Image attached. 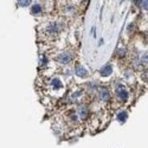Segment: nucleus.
Masks as SVG:
<instances>
[{"mask_svg":"<svg viewBox=\"0 0 148 148\" xmlns=\"http://www.w3.org/2000/svg\"><path fill=\"white\" fill-rule=\"evenodd\" d=\"M18 4L20 6H27V5H30V1H19Z\"/></svg>","mask_w":148,"mask_h":148,"instance_id":"nucleus-13","label":"nucleus"},{"mask_svg":"<svg viewBox=\"0 0 148 148\" xmlns=\"http://www.w3.org/2000/svg\"><path fill=\"white\" fill-rule=\"evenodd\" d=\"M42 12H43V6H42L40 4L36 3V4H33V5L31 6V13H32V14L38 16V14L42 13Z\"/></svg>","mask_w":148,"mask_h":148,"instance_id":"nucleus-8","label":"nucleus"},{"mask_svg":"<svg viewBox=\"0 0 148 148\" xmlns=\"http://www.w3.org/2000/svg\"><path fill=\"white\" fill-rule=\"evenodd\" d=\"M73 58V53L70 51V50H64V51H62L57 55L56 59L57 62H59L60 64H69L70 62L72 60Z\"/></svg>","mask_w":148,"mask_h":148,"instance_id":"nucleus-2","label":"nucleus"},{"mask_svg":"<svg viewBox=\"0 0 148 148\" xmlns=\"http://www.w3.org/2000/svg\"><path fill=\"white\" fill-rule=\"evenodd\" d=\"M75 11H76V8L73 7L72 5H68L64 8V12H65V13H68V14H73V13H75Z\"/></svg>","mask_w":148,"mask_h":148,"instance_id":"nucleus-11","label":"nucleus"},{"mask_svg":"<svg viewBox=\"0 0 148 148\" xmlns=\"http://www.w3.org/2000/svg\"><path fill=\"white\" fill-rule=\"evenodd\" d=\"M116 96L119 97V100L122 101V102H126L129 98V92L125 88V85H122V84H117L116 85Z\"/></svg>","mask_w":148,"mask_h":148,"instance_id":"nucleus-3","label":"nucleus"},{"mask_svg":"<svg viewBox=\"0 0 148 148\" xmlns=\"http://www.w3.org/2000/svg\"><path fill=\"white\" fill-rule=\"evenodd\" d=\"M112 72H113V68H112V65H104L101 70H100V75L102 76V77H108V76H110L112 75Z\"/></svg>","mask_w":148,"mask_h":148,"instance_id":"nucleus-7","label":"nucleus"},{"mask_svg":"<svg viewBox=\"0 0 148 148\" xmlns=\"http://www.w3.org/2000/svg\"><path fill=\"white\" fill-rule=\"evenodd\" d=\"M77 114H78V117H79L81 120H85V119L88 117V115H89V109H88V107L84 106V104L78 106V108H77Z\"/></svg>","mask_w":148,"mask_h":148,"instance_id":"nucleus-5","label":"nucleus"},{"mask_svg":"<svg viewBox=\"0 0 148 148\" xmlns=\"http://www.w3.org/2000/svg\"><path fill=\"white\" fill-rule=\"evenodd\" d=\"M100 100L103 101V102H108L110 100V92L107 88H101L100 89Z\"/></svg>","mask_w":148,"mask_h":148,"instance_id":"nucleus-6","label":"nucleus"},{"mask_svg":"<svg viewBox=\"0 0 148 148\" xmlns=\"http://www.w3.org/2000/svg\"><path fill=\"white\" fill-rule=\"evenodd\" d=\"M125 53H126L125 49H119V50H117V55H119L120 57H123V56H125Z\"/></svg>","mask_w":148,"mask_h":148,"instance_id":"nucleus-12","label":"nucleus"},{"mask_svg":"<svg viewBox=\"0 0 148 148\" xmlns=\"http://www.w3.org/2000/svg\"><path fill=\"white\" fill-rule=\"evenodd\" d=\"M76 75L78 76V77H87L88 76V71H87V69H84L82 65H77L76 66Z\"/></svg>","mask_w":148,"mask_h":148,"instance_id":"nucleus-9","label":"nucleus"},{"mask_svg":"<svg viewBox=\"0 0 148 148\" xmlns=\"http://www.w3.org/2000/svg\"><path fill=\"white\" fill-rule=\"evenodd\" d=\"M49 85H50V88H51L52 90H55V91L62 90V89L64 88V85H63V83H62V81H60L59 78H57V77L52 78V79L50 81V83H49Z\"/></svg>","mask_w":148,"mask_h":148,"instance_id":"nucleus-4","label":"nucleus"},{"mask_svg":"<svg viewBox=\"0 0 148 148\" xmlns=\"http://www.w3.org/2000/svg\"><path fill=\"white\" fill-rule=\"evenodd\" d=\"M62 30H63V23L60 20H53V21H49L46 25L44 26V33L52 38V37H56Z\"/></svg>","mask_w":148,"mask_h":148,"instance_id":"nucleus-1","label":"nucleus"},{"mask_svg":"<svg viewBox=\"0 0 148 148\" xmlns=\"http://www.w3.org/2000/svg\"><path fill=\"white\" fill-rule=\"evenodd\" d=\"M127 117H128L127 112H121V113H119V115H117V120H119L120 122H125V121L127 120Z\"/></svg>","mask_w":148,"mask_h":148,"instance_id":"nucleus-10","label":"nucleus"}]
</instances>
